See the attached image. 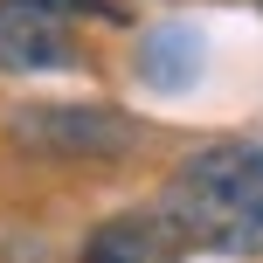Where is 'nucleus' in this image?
<instances>
[{
	"mask_svg": "<svg viewBox=\"0 0 263 263\" xmlns=\"http://www.w3.org/2000/svg\"><path fill=\"white\" fill-rule=\"evenodd\" d=\"M187 242L173 236L166 215H111L104 229H90V242H83L77 263H173Z\"/></svg>",
	"mask_w": 263,
	"mask_h": 263,
	"instance_id": "4",
	"label": "nucleus"
},
{
	"mask_svg": "<svg viewBox=\"0 0 263 263\" xmlns=\"http://www.w3.org/2000/svg\"><path fill=\"white\" fill-rule=\"evenodd\" d=\"M7 139L35 159H125L139 145V125L111 104H21L7 118Z\"/></svg>",
	"mask_w": 263,
	"mask_h": 263,
	"instance_id": "2",
	"label": "nucleus"
},
{
	"mask_svg": "<svg viewBox=\"0 0 263 263\" xmlns=\"http://www.w3.org/2000/svg\"><path fill=\"white\" fill-rule=\"evenodd\" d=\"M159 215L187 250L263 256V145L250 139L194 145L159 187Z\"/></svg>",
	"mask_w": 263,
	"mask_h": 263,
	"instance_id": "1",
	"label": "nucleus"
},
{
	"mask_svg": "<svg viewBox=\"0 0 263 263\" xmlns=\"http://www.w3.org/2000/svg\"><path fill=\"white\" fill-rule=\"evenodd\" d=\"M201 63H208V42L187 21H159L139 35V83L145 90H187L201 77Z\"/></svg>",
	"mask_w": 263,
	"mask_h": 263,
	"instance_id": "5",
	"label": "nucleus"
},
{
	"mask_svg": "<svg viewBox=\"0 0 263 263\" xmlns=\"http://www.w3.org/2000/svg\"><path fill=\"white\" fill-rule=\"evenodd\" d=\"M77 63V28L49 0H0V69L7 77H49Z\"/></svg>",
	"mask_w": 263,
	"mask_h": 263,
	"instance_id": "3",
	"label": "nucleus"
},
{
	"mask_svg": "<svg viewBox=\"0 0 263 263\" xmlns=\"http://www.w3.org/2000/svg\"><path fill=\"white\" fill-rule=\"evenodd\" d=\"M49 7H63V14H77V7H104V0H49Z\"/></svg>",
	"mask_w": 263,
	"mask_h": 263,
	"instance_id": "6",
	"label": "nucleus"
}]
</instances>
